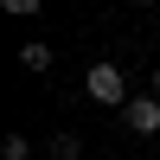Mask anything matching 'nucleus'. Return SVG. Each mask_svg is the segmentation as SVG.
Here are the masks:
<instances>
[{
  "instance_id": "f257e3e1",
  "label": "nucleus",
  "mask_w": 160,
  "mask_h": 160,
  "mask_svg": "<svg viewBox=\"0 0 160 160\" xmlns=\"http://www.w3.org/2000/svg\"><path fill=\"white\" fill-rule=\"evenodd\" d=\"M83 90H90L96 102H115V109H128V102H135V96H128V83H122V71H115V64H90Z\"/></svg>"
},
{
  "instance_id": "f03ea898",
  "label": "nucleus",
  "mask_w": 160,
  "mask_h": 160,
  "mask_svg": "<svg viewBox=\"0 0 160 160\" xmlns=\"http://www.w3.org/2000/svg\"><path fill=\"white\" fill-rule=\"evenodd\" d=\"M122 122L135 128V135H160V102H154V96H135V102L122 109Z\"/></svg>"
},
{
  "instance_id": "7ed1b4c3",
  "label": "nucleus",
  "mask_w": 160,
  "mask_h": 160,
  "mask_svg": "<svg viewBox=\"0 0 160 160\" xmlns=\"http://www.w3.org/2000/svg\"><path fill=\"white\" fill-rule=\"evenodd\" d=\"M19 64H26V71H51V45H45V38L19 45Z\"/></svg>"
},
{
  "instance_id": "20e7f679",
  "label": "nucleus",
  "mask_w": 160,
  "mask_h": 160,
  "mask_svg": "<svg viewBox=\"0 0 160 160\" xmlns=\"http://www.w3.org/2000/svg\"><path fill=\"white\" fill-rule=\"evenodd\" d=\"M51 160H83V141L77 135H51Z\"/></svg>"
},
{
  "instance_id": "39448f33",
  "label": "nucleus",
  "mask_w": 160,
  "mask_h": 160,
  "mask_svg": "<svg viewBox=\"0 0 160 160\" xmlns=\"http://www.w3.org/2000/svg\"><path fill=\"white\" fill-rule=\"evenodd\" d=\"M0 154H7V160H26V154H32V141H26V135H7V148H0Z\"/></svg>"
},
{
  "instance_id": "423d86ee",
  "label": "nucleus",
  "mask_w": 160,
  "mask_h": 160,
  "mask_svg": "<svg viewBox=\"0 0 160 160\" xmlns=\"http://www.w3.org/2000/svg\"><path fill=\"white\" fill-rule=\"evenodd\" d=\"M154 90H160V71H154Z\"/></svg>"
}]
</instances>
